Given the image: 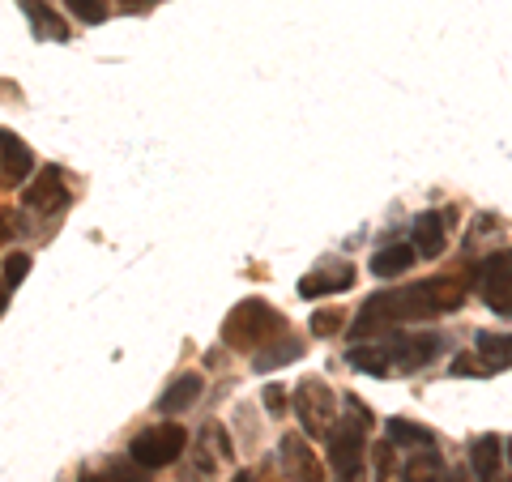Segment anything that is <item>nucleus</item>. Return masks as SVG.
<instances>
[{
    "label": "nucleus",
    "mask_w": 512,
    "mask_h": 482,
    "mask_svg": "<svg viewBox=\"0 0 512 482\" xmlns=\"http://www.w3.org/2000/svg\"><path fill=\"white\" fill-rule=\"evenodd\" d=\"M201 393H205V380H201L197 372H188V376L175 380L163 397H158V410H167V414H175V410H188V406H192V401H197Z\"/></svg>",
    "instance_id": "15"
},
{
    "label": "nucleus",
    "mask_w": 512,
    "mask_h": 482,
    "mask_svg": "<svg viewBox=\"0 0 512 482\" xmlns=\"http://www.w3.org/2000/svg\"><path fill=\"white\" fill-rule=\"evenodd\" d=\"M448 482H478V478H470V474H453V478H448Z\"/></svg>",
    "instance_id": "33"
},
{
    "label": "nucleus",
    "mask_w": 512,
    "mask_h": 482,
    "mask_svg": "<svg viewBox=\"0 0 512 482\" xmlns=\"http://www.w3.org/2000/svg\"><path fill=\"white\" fill-rule=\"evenodd\" d=\"M500 461H504V453H500V440H495V436H478L470 444V470H474L478 482H495V474H500Z\"/></svg>",
    "instance_id": "14"
},
{
    "label": "nucleus",
    "mask_w": 512,
    "mask_h": 482,
    "mask_svg": "<svg viewBox=\"0 0 512 482\" xmlns=\"http://www.w3.org/2000/svg\"><path fill=\"white\" fill-rule=\"evenodd\" d=\"M466 278L448 273V278H431V282H414L402 286V291H389L393 299V320L406 325V320H431V316H444V312H457L466 303Z\"/></svg>",
    "instance_id": "1"
},
{
    "label": "nucleus",
    "mask_w": 512,
    "mask_h": 482,
    "mask_svg": "<svg viewBox=\"0 0 512 482\" xmlns=\"http://www.w3.org/2000/svg\"><path fill=\"white\" fill-rule=\"evenodd\" d=\"M410 239H414V252L427 256V261H436V256L448 248V239H444V218H440L436 210L419 214V218H414V231H410Z\"/></svg>",
    "instance_id": "12"
},
{
    "label": "nucleus",
    "mask_w": 512,
    "mask_h": 482,
    "mask_svg": "<svg viewBox=\"0 0 512 482\" xmlns=\"http://www.w3.org/2000/svg\"><path fill=\"white\" fill-rule=\"evenodd\" d=\"M363 448H367V440H363L359 423H342L329 436V465H333V474H338L342 482H350L363 470Z\"/></svg>",
    "instance_id": "6"
},
{
    "label": "nucleus",
    "mask_w": 512,
    "mask_h": 482,
    "mask_svg": "<svg viewBox=\"0 0 512 482\" xmlns=\"http://www.w3.org/2000/svg\"><path fill=\"white\" fill-rule=\"evenodd\" d=\"M414 252L410 244H389V248H380L376 256H372V273L376 278H393V273H406L410 265H414Z\"/></svg>",
    "instance_id": "18"
},
{
    "label": "nucleus",
    "mask_w": 512,
    "mask_h": 482,
    "mask_svg": "<svg viewBox=\"0 0 512 482\" xmlns=\"http://www.w3.org/2000/svg\"><path fill=\"white\" fill-rule=\"evenodd\" d=\"M342 329V312L338 308H325L312 316V333H338Z\"/></svg>",
    "instance_id": "26"
},
{
    "label": "nucleus",
    "mask_w": 512,
    "mask_h": 482,
    "mask_svg": "<svg viewBox=\"0 0 512 482\" xmlns=\"http://www.w3.org/2000/svg\"><path fill=\"white\" fill-rule=\"evenodd\" d=\"M26 18H30V26H35L39 39H56V43L69 39V26H64L52 9H43L39 0H26Z\"/></svg>",
    "instance_id": "19"
},
{
    "label": "nucleus",
    "mask_w": 512,
    "mask_h": 482,
    "mask_svg": "<svg viewBox=\"0 0 512 482\" xmlns=\"http://www.w3.org/2000/svg\"><path fill=\"white\" fill-rule=\"evenodd\" d=\"M265 406H269V414H286V389L282 384H269L265 389Z\"/></svg>",
    "instance_id": "30"
},
{
    "label": "nucleus",
    "mask_w": 512,
    "mask_h": 482,
    "mask_svg": "<svg viewBox=\"0 0 512 482\" xmlns=\"http://www.w3.org/2000/svg\"><path fill=\"white\" fill-rule=\"evenodd\" d=\"M406 482H444V461L436 448H423L406 461Z\"/></svg>",
    "instance_id": "20"
},
{
    "label": "nucleus",
    "mask_w": 512,
    "mask_h": 482,
    "mask_svg": "<svg viewBox=\"0 0 512 482\" xmlns=\"http://www.w3.org/2000/svg\"><path fill=\"white\" fill-rule=\"evenodd\" d=\"M274 333H282V316L265 299H244L222 320V342L231 350H261Z\"/></svg>",
    "instance_id": "2"
},
{
    "label": "nucleus",
    "mask_w": 512,
    "mask_h": 482,
    "mask_svg": "<svg viewBox=\"0 0 512 482\" xmlns=\"http://www.w3.org/2000/svg\"><path fill=\"white\" fill-rule=\"evenodd\" d=\"M295 414L308 436H325L333 419H338V397H333L325 380H303L295 389Z\"/></svg>",
    "instance_id": "4"
},
{
    "label": "nucleus",
    "mask_w": 512,
    "mask_h": 482,
    "mask_svg": "<svg viewBox=\"0 0 512 482\" xmlns=\"http://www.w3.org/2000/svg\"><path fill=\"white\" fill-rule=\"evenodd\" d=\"M376 478L380 482L393 478V444H376Z\"/></svg>",
    "instance_id": "28"
},
{
    "label": "nucleus",
    "mask_w": 512,
    "mask_h": 482,
    "mask_svg": "<svg viewBox=\"0 0 512 482\" xmlns=\"http://www.w3.org/2000/svg\"><path fill=\"white\" fill-rule=\"evenodd\" d=\"M355 286V269L350 265H329V269H320L312 273V278H303L299 282V295L303 299H316V295H342Z\"/></svg>",
    "instance_id": "11"
},
{
    "label": "nucleus",
    "mask_w": 512,
    "mask_h": 482,
    "mask_svg": "<svg viewBox=\"0 0 512 482\" xmlns=\"http://www.w3.org/2000/svg\"><path fill=\"white\" fill-rule=\"evenodd\" d=\"M82 482H146V478H141V470H120V465H111V470L86 474Z\"/></svg>",
    "instance_id": "24"
},
{
    "label": "nucleus",
    "mask_w": 512,
    "mask_h": 482,
    "mask_svg": "<svg viewBox=\"0 0 512 482\" xmlns=\"http://www.w3.org/2000/svg\"><path fill=\"white\" fill-rule=\"evenodd\" d=\"M64 5H69L73 18H82V22H90V26L107 22V0H64Z\"/></svg>",
    "instance_id": "23"
},
{
    "label": "nucleus",
    "mask_w": 512,
    "mask_h": 482,
    "mask_svg": "<svg viewBox=\"0 0 512 482\" xmlns=\"http://www.w3.org/2000/svg\"><path fill=\"white\" fill-rule=\"evenodd\" d=\"M440 342L444 337H436V333L393 337V367H402V372H419V367H427L431 359L440 355Z\"/></svg>",
    "instance_id": "9"
},
{
    "label": "nucleus",
    "mask_w": 512,
    "mask_h": 482,
    "mask_svg": "<svg viewBox=\"0 0 512 482\" xmlns=\"http://www.w3.org/2000/svg\"><path fill=\"white\" fill-rule=\"evenodd\" d=\"M201 465L205 470H210L214 461H231V444H227V431H218V423H210L201 431Z\"/></svg>",
    "instance_id": "21"
},
{
    "label": "nucleus",
    "mask_w": 512,
    "mask_h": 482,
    "mask_svg": "<svg viewBox=\"0 0 512 482\" xmlns=\"http://www.w3.org/2000/svg\"><path fill=\"white\" fill-rule=\"evenodd\" d=\"M346 410H350V423H359L363 431H367V427H372V423H376V419H372V410H367V406H363V401H359V397H346Z\"/></svg>",
    "instance_id": "29"
},
{
    "label": "nucleus",
    "mask_w": 512,
    "mask_h": 482,
    "mask_svg": "<svg viewBox=\"0 0 512 482\" xmlns=\"http://www.w3.org/2000/svg\"><path fill=\"white\" fill-rule=\"evenodd\" d=\"M303 355V342L299 337H282L278 346H261V350H252V363H256V372H274V367H282V363H291V359H299Z\"/></svg>",
    "instance_id": "17"
},
{
    "label": "nucleus",
    "mask_w": 512,
    "mask_h": 482,
    "mask_svg": "<svg viewBox=\"0 0 512 482\" xmlns=\"http://www.w3.org/2000/svg\"><path fill=\"white\" fill-rule=\"evenodd\" d=\"M22 201H26L35 214H60L64 205H69V188H64L60 171L52 167V171H43V175H35V180L26 184V197H22Z\"/></svg>",
    "instance_id": "8"
},
{
    "label": "nucleus",
    "mask_w": 512,
    "mask_h": 482,
    "mask_svg": "<svg viewBox=\"0 0 512 482\" xmlns=\"http://www.w3.org/2000/svg\"><path fill=\"white\" fill-rule=\"evenodd\" d=\"M478 359L487 363V372L512 367V333H478Z\"/></svg>",
    "instance_id": "16"
},
{
    "label": "nucleus",
    "mask_w": 512,
    "mask_h": 482,
    "mask_svg": "<svg viewBox=\"0 0 512 482\" xmlns=\"http://www.w3.org/2000/svg\"><path fill=\"white\" fill-rule=\"evenodd\" d=\"M504 482H512V478H504Z\"/></svg>",
    "instance_id": "36"
},
{
    "label": "nucleus",
    "mask_w": 512,
    "mask_h": 482,
    "mask_svg": "<svg viewBox=\"0 0 512 482\" xmlns=\"http://www.w3.org/2000/svg\"><path fill=\"white\" fill-rule=\"evenodd\" d=\"M278 457H282V470L291 482H325V465H320V457L312 453V444L303 436H282Z\"/></svg>",
    "instance_id": "7"
},
{
    "label": "nucleus",
    "mask_w": 512,
    "mask_h": 482,
    "mask_svg": "<svg viewBox=\"0 0 512 482\" xmlns=\"http://www.w3.org/2000/svg\"><path fill=\"white\" fill-rule=\"evenodd\" d=\"M231 482H256V474H248V470H244V474H235Z\"/></svg>",
    "instance_id": "32"
},
{
    "label": "nucleus",
    "mask_w": 512,
    "mask_h": 482,
    "mask_svg": "<svg viewBox=\"0 0 512 482\" xmlns=\"http://www.w3.org/2000/svg\"><path fill=\"white\" fill-rule=\"evenodd\" d=\"M5 299H9V282L0 278V312H5Z\"/></svg>",
    "instance_id": "31"
},
{
    "label": "nucleus",
    "mask_w": 512,
    "mask_h": 482,
    "mask_svg": "<svg viewBox=\"0 0 512 482\" xmlns=\"http://www.w3.org/2000/svg\"><path fill=\"white\" fill-rule=\"evenodd\" d=\"M188 448V431L180 423H158V427H146L137 431L133 444H128V457H133L141 470H167L184 457Z\"/></svg>",
    "instance_id": "3"
},
{
    "label": "nucleus",
    "mask_w": 512,
    "mask_h": 482,
    "mask_svg": "<svg viewBox=\"0 0 512 482\" xmlns=\"http://www.w3.org/2000/svg\"><path fill=\"white\" fill-rule=\"evenodd\" d=\"M0 171L9 175V180H30V171H35V154H30V146L9 133V128H0Z\"/></svg>",
    "instance_id": "10"
},
{
    "label": "nucleus",
    "mask_w": 512,
    "mask_h": 482,
    "mask_svg": "<svg viewBox=\"0 0 512 482\" xmlns=\"http://www.w3.org/2000/svg\"><path fill=\"white\" fill-rule=\"evenodd\" d=\"M384 431H389V444H436V436H431V431L427 427H419V423H406V419H393L389 427H384Z\"/></svg>",
    "instance_id": "22"
},
{
    "label": "nucleus",
    "mask_w": 512,
    "mask_h": 482,
    "mask_svg": "<svg viewBox=\"0 0 512 482\" xmlns=\"http://www.w3.org/2000/svg\"><path fill=\"white\" fill-rule=\"evenodd\" d=\"M478 295H483L491 312L512 316V248L487 256V261L478 265Z\"/></svg>",
    "instance_id": "5"
},
{
    "label": "nucleus",
    "mask_w": 512,
    "mask_h": 482,
    "mask_svg": "<svg viewBox=\"0 0 512 482\" xmlns=\"http://www.w3.org/2000/svg\"><path fill=\"white\" fill-rule=\"evenodd\" d=\"M508 457H512V444H508Z\"/></svg>",
    "instance_id": "35"
},
{
    "label": "nucleus",
    "mask_w": 512,
    "mask_h": 482,
    "mask_svg": "<svg viewBox=\"0 0 512 482\" xmlns=\"http://www.w3.org/2000/svg\"><path fill=\"white\" fill-rule=\"evenodd\" d=\"M26 269H30V256H26V252H13L9 261H5V282L18 286V282L26 278Z\"/></svg>",
    "instance_id": "25"
},
{
    "label": "nucleus",
    "mask_w": 512,
    "mask_h": 482,
    "mask_svg": "<svg viewBox=\"0 0 512 482\" xmlns=\"http://www.w3.org/2000/svg\"><path fill=\"white\" fill-rule=\"evenodd\" d=\"M346 359L350 367H359L367 376H384L393 367V337H384V342H359Z\"/></svg>",
    "instance_id": "13"
},
{
    "label": "nucleus",
    "mask_w": 512,
    "mask_h": 482,
    "mask_svg": "<svg viewBox=\"0 0 512 482\" xmlns=\"http://www.w3.org/2000/svg\"><path fill=\"white\" fill-rule=\"evenodd\" d=\"M453 372H457V376H491L487 363L478 359V355H457V359H453Z\"/></svg>",
    "instance_id": "27"
},
{
    "label": "nucleus",
    "mask_w": 512,
    "mask_h": 482,
    "mask_svg": "<svg viewBox=\"0 0 512 482\" xmlns=\"http://www.w3.org/2000/svg\"><path fill=\"white\" fill-rule=\"evenodd\" d=\"M124 5H128V9H137V5H146V0H124Z\"/></svg>",
    "instance_id": "34"
}]
</instances>
